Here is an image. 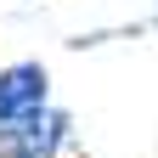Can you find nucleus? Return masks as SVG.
<instances>
[{
    "label": "nucleus",
    "instance_id": "f03ea898",
    "mask_svg": "<svg viewBox=\"0 0 158 158\" xmlns=\"http://www.w3.org/2000/svg\"><path fill=\"white\" fill-rule=\"evenodd\" d=\"M56 107L51 102V73L45 62H6L0 68V124H17V118H34Z\"/></svg>",
    "mask_w": 158,
    "mask_h": 158
},
{
    "label": "nucleus",
    "instance_id": "f257e3e1",
    "mask_svg": "<svg viewBox=\"0 0 158 158\" xmlns=\"http://www.w3.org/2000/svg\"><path fill=\"white\" fill-rule=\"evenodd\" d=\"M73 141V118L68 107H45L34 118L0 124V158H62Z\"/></svg>",
    "mask_w": 158,
    "mask_h": 158
}]
</instances>
